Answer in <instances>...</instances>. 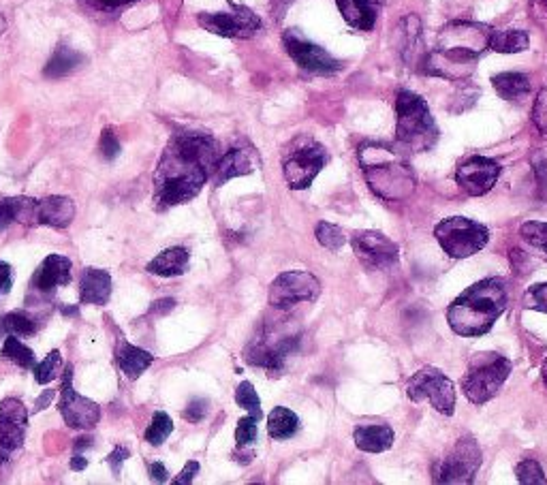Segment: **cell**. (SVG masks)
<instances>
[{"mask_svg":"<svg viewBox=\"0 0 547 485\" xmlns=\"http://www.w3.org/2000/svg\"><path fill=\"white\" fill-rule=\"evenodd\" d=\"M218 161L216 139L182 131L171 137L154 174V201L159 208H174L195 199L212 176Z\"/></svg>","mask_w":547,"mask_h":485,"instance_id":"obj_1","label":"cell"},{"mask_svg":"<svg viewBox=\"0 0 547 485\" xmlns=\"http://www.w3.org/2000/svg\"><path fill=\"white\" fill-rule=\"evenodd\" d=\"M490 26L475 22H451L441 30L439 45L424 60V71L430 75L460 80L471 75L475 62L490 50Z\"/></svg>","mask_w":547,"mask_h":485,"instance_id":"obj_2","label":"cell"},{"mask_svg":"<svg viewBox=\"0 0 547 485\" xmlns=\"http://www.w3.org/2000/svg\"><path fill=\"white\" fill-rule=\"evenodd\" d=\"M509 306V283L494 276L466 289L447 310L449 327L466 338L488 334Z\"/></svg>","mask_w":547,"mask_h":485,"instance_id":"obj_3","label":"cell"},{"mask_svg":"<svg viewBox=\"0 0 547 485\" xmlns=\"http://www.w3.org/2000/svg\"><path fill=\"white\" fill-rule=\"evenodd\" d=\"M357 156L368 186L381 199L404 201L415 193L417 180L402 152L387 144L366 142L359 146Z\"/></svg>","mask_w":547,"mask_h":485,"instance_id":"obj_4","label":"cell"},{"mask_svg":"<svg viewBox=\"0 0 547 485\" xmlns=\"http://www.w3.org/2000/svg\"><path fill=\"white\" fill-rule=\"evenodd\" d=\"M396 118V137L404 150L428 152L439 142V127L430 114V107L415 92H398Z\"/></svg>","mask_w":547,"mask_h":485,"instance_id":"obj_5","label":"cell"},{"mask_svg":"<svg viewBox=\"0 0 547 485\" xmlns=\"http://www.w3.org/2000/svg\"><path fill=\"white\" fill-rule=\"evenodd\" d=\"M300 340V330H291L289 323L270 325L248 344L244 357L250 366L278 374L285 368V359L298 351Z\"/></svg>","mask_w":547,"mask_h":485,"instance_id":"obj_6","label":"cell"},{"mask_svg":"<svg viewBox=\"0 0 547 485\" xmlns=\"http://www.w3.org/2000/svg\"><path fill=\"white\" fill-rule=\"evenodd\" d=\"M511 374V362L498 353H477L462 379L464 396L473 404H486L492 400Z\"/></svg>","mask_w":547,"mask_h":485,"instance_id":"obj_7","label":"cell"},{"mask_svg":"<svg viewBox=\"0 0 547 485\" xmlns=\"http://www.w3.org/2000/svg\"><path fill=\"white\" fill-rule=\"evenodd\" d=\"M330 161L327 150L310 137H298L283 154V174L293 191H304Z\"/></svg>","mask_w":547,"mask_h":485,"instance_id":"obj_8","label":"cell"},{"mask_svg":"<svg viewBox=\"0 0 547 485\" xmlns=\"http://www.w3.org/2000/svg\"><path fill=\"white\" fill-rule=\"evenodd\" d=\"M434 236L451 259H466L481 253L490 242V231L471 218L451 216L434 227Z\"/></svg>","mask_w":547,"mask_h":485,"instance_id":"obj_9","label":"cell"},{"mask_svg":"<svg viewBox=\"0 0 547 485\" xmlns=\"http://www.w3.org/2000/svg\"><path fill=\"white\" fill-rule=\"evenodd\" d=\"M406 394L413 402L428 400L445 417H451L453 411H456V385L439 368L426 366L417 370L406 381Z\"/></svg>","mask_w":547,"mask_h":485,"instance_id":"obj_10","label":"cell"},{"mask_svg":"<svg viewBox=\"0 0 547 485\" xmlns=\"http://www.w3.org/2000/svg\"><path fill=\"white\" fill-rule=\"evenodd\" d=\"M481 466V449L475 438L464 436L434 466V483H471Z\"/></svg>","mask_w":547,"mask_h":485,"instance_id":"obj_11","label":"cell"},{"mask_svg":"<svg viewBox=\"0 0 547 485\" xmlns=\"http://www.w3.org/2000/svg\"><path fill=\"white\" fill-rule=\"evenodd\" d=\"M321 283L315 274L304 270H293L280 274L270 287V304L278 310H291L300 302L317 300Z\"/></svg>","mask_w":547,"mask_h":485,"instance_id":"obj_12","label":"cell"},{"mask_svg":"<svg viewBox=\"0 0 547 485\" xmlns=\"http://www.w3.org/2000/svg\"><path fill=\"white\" fill-rule=\"evenodd\" d=\"M71 381H73V368L67 366V370L62 372L58 411L69 428L92 430L101 419V406L95 400L77 394Z\"/></svg>","mask_w":547,"mask_h":485,"instance_id":"obj_13","label":"cell"},{"mask_svg":"<svg viewBox=\"0 0 547 485\" xmlns=\"http://www.w3.org/2000/svg\"><path fill=\"white\" fill-rule=\"evenodd\" d=\"M199 26L227 39H250L261 30V18L248 7H231L221 13H199Z\"/></svg>","mask_w":547,"mask_h":485,"instance_id":"obj_14","label":"cell"},{"mask_svg":"<svg viewBox=\"0 0 547 485\" xmlns=\"http://www.w3.org/2000/svg\"><path fill=\"white\" fill-rule=\"evenodd\" d=\"M283 45L287 54L293 58L295 65H298L300 69L308 71V73H315V75H334L342 69L340 62L327 54L321 45L308 41L300 30L295 28H289L285 30L283 35Z\"/></svg>","mask_w":547,"mask_h":485,"instance_id":"obj_15","label":"cell"},{"mask_svg":"<svg viewBox=\"0 0 547 485\" xmlns=\"http://www.w3.org/2000/svg\"><path fill=\"white\" fill-rule=\"evenodd\" d=\"M355 257L366 270H387L398 263L400 248L379 231H362L351 238Z\"/></svg>","mask_w":547,"mask_h":485,"instance_id":"obj_16","label":"cell"},{"mask_svg":"<svg viewBox=\"0 0 547 485\" xmlns=\"http://www.w3.org/2000/svg\"><path fill=\"white\" fill-rule=\"evenodd\" d=\"M28 428V411L18 398L0 402V458L7 460L24 445Z\"/></svg>","mask_w":547,"mask_h":485,"instance_id":"obj_17","label":"cell"},{"mask_svg":"<svg viewBox=\"0 0 547 485\" xmlns=\"http://www.w3.org/2000/svg\"><path fill=\"white\" fill-rule=\"evenodd\" d=\"M498 176L500 165L494 159H488V156H471V159H466L458 167L456 182L460 184V189L464 193L471 197H481L492 191Z\"/></svg>","mask_w":547,"mask_h":485,"instance_id":"obj_18","label":"cell"},{"mask_svg":"<svg viewBox=\"0 0 547 485\" xmlns=\"http://www.w3.org/2000/svg\"><path fill=\"white\" fill-rule=\"evenodd\" d=\"M73 263L65 255H50L39 265L33 276V285L41 293H52L58 287H67L71 283Z\"/></svg>","mask_w":547,"mask_h":485,"instance_id":"obj_19","label":"cell"},{"mask_svg":"<svg viewBox=\"0 0 547 485\" xmlns=\"http://www.w3.org/2000/svg\"><path fill=\"white\" fill-rule=\"evenodd\" d=\"M255 171V156L246 148H231L227 154L218 156V161L212 171V180L216 186H221L233 178L248 176Z\"/></svg>","mask_w":547,"mask_h":485,"instance_id":"obj_20","label":"cell"},{"mask_svg":"<svg viewBox=\"0 0 547 485\" xmlns=\"http://www.w3.org/2000/svg\"><path fill=\"white\" fill-rule=\"evenodd\" d=\"M75 218V203L69 197L52 195L37 201V223L54 229H67Z\"/></svg>","mask_w":547,"mask_h":485,"instance_id":"obj_21","label":"cell"},{"mask_svg":"<svg viewBox=\"0 0 547 485\" xmlns=\"http://www.w3.org/2000/svg\"><path fill=\"white\" fill-rule=\"evenodd\" d=\"M112 297V276L99 268H88L80 280V300L82 304L103 306Z\"/></svg>","mask_w":547,"mask_h":485,"instance_id":"obj_22","label":"cell"},{"mask_svg":"<svg viewBox=\"0 0 547 485\" xmlns=\"http://www.w3.org/2000/svg\"><path fill=\"white\" fill-rule=\"evenodd\" d=\"M37 201L28 197H9L0 201V231L13 223L39 225L37 223Z\"/></svg>","mask_w":547,"mask_h":485,"instance_id":"obj_23","label":"cell"},{"mask_svg":"<svg viewBox=\"0 0 547 485\" xmlns=\"http://www.w3.org/2000/svg\"><path fill=\"white\" fill-rule=\"evenodd\" d=\"M189 250L182 246H174L167 248L163 253L156 255L148 265L146 270L154 276H163V278H174V276H182L186 270H189Z\"/></svg>","mask_w":547,"mask_h":485,"instance_id":"obj_24","label":"cell"},{"mask_svg":"<svg viewBox=\"0 0 547 485\" xmlns=\"http://www.w3.org/2000/svg\"><path fill=\"white\" fill-rule=\"evenodd\" d=\"M353 441L357 449L366 453H383L392 449L394 445V430L385 424H374V426H357L353 430Z\"/></svg>","mask_w":547,"mask_h":485,"instance_id":"obj_25","label":"cell"},{"mask_svg":"<svg viewBox=\"0 0 547 485\" xmlns=\"http://www.w3.org/2000/svg\"><path fill=\"white\" fill-rule=\"evenodd\" d=\"M336 5L345 22L355 30L368 33L377 24V7L372 0H336Z\"/></svg>","mask_w":547,"mask_h":485,"instance_id":"obj_26","label":"cell"},{"mask_svg":"<svg viewBox=\"0 0 547 485\" xmlns=\"http://www.w3.org/2000/svg\"><path fill=\"white\" fill-rule=\"evenodd\" d=\"M116 362L129 379H139L152 366L154 355L135 347V344H129V342L122 340L118 351H116Z\"/></svg>","mask_w":547,"mask_h":485,"instance_id":"obj_27","label":"cell"},{"mask_svg":"<svg viewBox=\"0 0 547 485\" xmlns=\"http://www.w3.org/2000/svg\"><path fill=\"white\" fill-rule=\"evenodd\" d=\"M86 62V56L80 54L73 48H67V45H60L56 52L50 56L48 65L43 69V75L50 77V80H60V77H67L75 73Z\"/></svg>","mask_w":547,"mask_h":485,"instance_id":"obj_28","label":"cell"},{"mask_svg":"<svg viewBox=\"0 0 547 485\" xmlns=\"http://www.w3.org/2000/svg\"><path fill=\"white\" fill-rule=\"evenodd\" d=\"M398 52L406 62H413L417 56V45L421 48V22L417 15H406L396 30Z\"/></svg>","mask_w":547,"mask_h":485,"instance_id":"obj_29","label":"cell"},{"mask_svg":"<svg viewBox=\"0 0 547 485\" xmlns=\"http://www.w3.org/2000/svg\"><path fill=\"white\" fill-rule=\"evenodd\" d=\"M492 86L498 92L500 99L505 101H518L526 97L530 92V80L524 73H498L492 77Z\"/></svg>","mask_w":547,"mask_h":485,"instance_id":"obj_30","label":"cell"},{"mask_svg":"<svg viewBox=\"0 0 547 485\" xmlns=\"http://www.w3.org/2000/svg\"><path fill=\"white\" fill-rule=\"evenodd\" d=\"M300 430V417L293 411L285 409V406H276V409L268 415V434L274 441H287L293 438Z\"/></svg>","mask_w":547,"mask_h":485,"instance_id":"obj_31","label":"cell"},{"mask_svg":"<svg viewBox=\"0 0 547 485\" xmlns=\"http://www.w3.org/2000/svg\"><path fill=\"white\" fill-rule=\"evenodd\" d=\"M530 39L524 30H494L490 33V50L498 54H518L528 50Z\"/></svg>","mask_w":547,"mask_h":485,"instance_id":"obj_32","label":"cell"},{"mask_svg":"<svg viewBox=\"0 0 547 485\" xmlns=\"http://www.w3.org/2000/svg\"><path fill=\"white\" fill-rule=\"evenodd\" d=\"M0 355H3L5 359H9V362H13L15 366L24 368V370H33L35 364H37L33 349H28L24 342H20L18 336H11V334L5 338L3 349H0Z\"/></svg>","mask_w":547,"mask_h":485,"instance_id":"obj_33","label":"cell"},{"mask_svg":"<svg viewBox=\"0 0 547 485\" xmlns=\"http://www.w3.org/2000/svg\"><path fill=\"white\" fill-rule=\"evenodd\" d=\"M3 330L11 336L26 338V336H33L37 332V323L33 317L28 315V312L13 310V312H9V315H5Z\"/></svg>","mask_w":547,"mask_h":485,"instance_id":"obj_34","label":"cell"},{"mask_svg":"<svg viewBox=\"0 0 547 485\" xmlns=\"http://www.w3.org/2000/svg\"><path fill=\"white\" fill-rule=\"evenodd\" d=\"M171 432H174V421H171V417L167 413L159 411V413H154V417L150 421V426H148L144 438H146L148 445L159 447V445H163L167 441Z\"/></svg>","mask_w":547,"mask_h":485,"instance_id":"obj_35","label":"cell"},{"mask_svg":"<svg viewBox=\"0 0 547 485\" xmlns=\"http://www.w3.org/2000/svg\"><path fill=\"white\" fill-rule=\"evenodd\" d=\"M60 366H62L60 351H52L48 357L43 359V362L35 364V368H33L35 381H37L39 385H48V383H52L54 379H58V374H60Z\"/></svg>","mask_w":547,"mask_h":485,"instance_id":"obj_36","label":"cell"},{"mask_svg":"<svg viewBox=\"0 0 547 485\" xmlns=\"http://www.w3.org/2000/svg\"><path fill=\"white\" fill-rule=\"evenodd\" d=\"M236 402L238 406H242V409L248 413V415H253L257 419L263 417V411H261V400L257 396V391L253 387V383H240L238 389H236Z\"/></svg>","mask_w":547,"mask_h":485,"instance_id":"obj_37","label":"cell"},{"mask_svg":"<svg viewBox=\"0 0 547 485\" xmlns=\"http://www.w3.org/2000/svg\"><path fill=\"white\" fill-rule=\"evenodd\" d=\"M317 240L321 246L330 248V250H338L347 244V236L345 231H342L338 225L332 223H319L317 225Z\"/></svg>","mask_w":547,"mask_h":485,"instance_id":"obj_38","label":"cell"},{"mask_svg":"<svg viewBox=\"0 0 547 485\" xmlns=\"http://www.w3.org/2000/svg\"><path fill=\"white\" fill-rule=\"evenodd\" d=\"M515 475H518V481L524 485H545L547 479L543 475V468L537 460H522L518 466H515Z\"/></svg>","mask_w":547,"mask_h":485,"instance_id":"obj_39","label":"cell"},{"mask_svg":"<svg viewBox=\"0 0 547 485\" xmlns=\"http://www.w3.org/2000/svg\"><path fill=\"white\" fill-rule=\"evenodd\" d=\"M257 417L248 415V417H242L238 421V428H236V443L240 449H246L253 445L257 441V434H259V428H257Z\"/></svg>","mask_w":547,"mask_h":485,"instance_id":"obj_40","label":"cell"},{"mask_svg":"<svg viewBox=\"0 0 547 485\" xmlns=\"http://www.w3.org/2000/svg\"><path fill=\"white\" fill-rule=\"evenodd\" d=\"M520 233H522V238L528 244H533L535 248H541V250H545V253H547V223L528 221V223L522 225Z\"/></svg>","mask_w":547,"mask_h":485,"instance_id":"obj_41","label":"cell"},{"mask_svg":"<svg viewBox=\"0 0 547 485\" xmlns=\"http://www.w3.org/2000/svg\"><path fill=\"white\" fill-rule=\"evenodd\" d=\"M524 304L530 310H539L547 315V283L533 285L524 293Z\"/></svg>","mask_w":547,"mask_h":485,"instance_id":"obj_42","label":"cell"},{"mask_svg":"<svg viewBox=\"0 0 547 485\" xmlns=\"http://www.w3.org/2000/svg\"><path fill=\"white\" fill-rule=\"evenodd\" d=\"M99 148H101V156H103L105 161H114L116 156L120 154L122 146H120V142H118V137H116L114 129H109V127L103 129L101 139H99Z\"/></svg>","mask_w":547,"mask_h":485,"instance_id":"obj_43","label":"cell"},{"mask_svg":"<svg viewBox=\"0 0 547 485\" xmlns=\"http://www.w3.org/2000/svg\"><path fill=\"white\" fill-rule=\"evenodd\" d=\"M533 120L541 131H547V86L539 92V97L533 107Z\"/></svg>","mask_w":547,"mask_h":485,"instance_id":"obj_44","label":"cell"},{"mask_svg":"<svg viewBox=\"0 0 547 485\" xmlns=\"http://www.w3.org/2000/svg\"><path fill=\"white\" fill-rule=\"evenodd\" d=\"M82 3L95 11L109 13V11H118L122 7H129V5L137 3V0H82Z\"/></svg>","mask_w":547,"mask_h":485,"instance_id":"obj_45","label":"cell"},{"mask_svg":"<svg viewBox=\"0 0 547 485\" xmlns=\"http://www.w3.org/2000/svg\"><path fill=\"white\" fill-rule=\"evenodd\" d=\"M208 413V400H203V398H195L191 400V404L186 406V411H184V417L193 421V424H199V421L206 417Z\"/></svg>","mask_w":547,"mask_h":485,"instance_id":"obj_46","label":"cell"},{"mask_svg":"<svg viewBox=\"0 0 547 485\" xmlns=\"http://www.w3.org/2000/svg\"><path fill=\"white\" fill-rule=\"evenodd\" d=\"M131 458V451L127 447H116L112 453L107 456V464L112 466V473L116 477H120V471H122V464L127 462Z\"/></svg>","mask_w":547,"mask_h":485,"instance_id":"obj_47","label":"cell"},{"mask_svg":"<svg viewBox=\"0 0 547 485\" xmlns=\"http://www.w3.org/2000/svg\"><path fill=\"white\" fill-rule=\"evenodd\" d=\"M13 287V270L7 261H0V295H7Z\"/></svg>","mask_w":547,"mask_h":485,"instance_id":"obj_48","label":"cell"},{"mask_svg":"<svg viewBox=\"0 0 547 485\" xmlns=\"http://www.w3.org/2000/svg\"><path fill=\"white\" fill-rule=\"evenodd\" d=\"M199 473V462H189V464H186L184 468H182V473L174 479V483L176 485H189V483H193V479H195V475Z\"/></svg>","mask_w":547,"mask_h":485,"instance_id":"obj_49","label":"cell"},{"mask_svg":"<svg viewBox=\"0 0 547 485\" xmlns=\"http://www.w3.org/2000/svg\"><path fill=\"white\" fill-rule=\"evenodd\" d=\"M167 468L161 464V462H154V464H150V477H152V481H156V483H165L167 481Z\"/></svg>","mask_w":547,"mask_h":485,"instance_id":"obj_50","label":"cell"},{"mask_svg":"<svg viewBox=\"0 0 547 485\" xmlns=\"http://www.w3.org/2000/svg\"><path fill=\"white\" fill-rule=\"evenodd\" d=\"M54 396H56V391H54V389H45L43 394L37 398V402H35V413L43 411L45 406H48V404L54 400Z\"/></svg>","mask_w":547,"mask_h":485,"instance_id":"obj_51","label":"cell"},{"mask_svg":"<svg viewBox=\"0 0 547 485\" xmlns=\"http://www.w3.org/2000/svg\"><path fill=\"white\" fill-rule=\"evenodd\" d=\"M86 466H88V460L82 456V453H75V456L71 458V471L80 473V471H86Z\"/></svg>","mask_w":547,"mask_h":485,"instance_id":"obj_52","label":"cell"},{"mask_svg":"<svg viewBox=\"0 0 547 485\" xmlns=\"http://www.w3.org/2000/svg\"><path fill=\"white\" fill-rule=\"evenodd\" d=\"M90 447H92V438H90V436L75 438V445H73V451H75V453H82L84 449H90Z\"/></svg>","mask_w":547,"mask_h":485,"instance_id":"obj_53","label":"cell"},{"mask_svg":"<svg viewBox=\"0 0 547 485\" xmlns=\"http://www.w3.org/2000/svg\"><path fill=\"white\" fill-rule=\"evenodd\" d=\"M533 11H535V18H545L547 15V0H533Z\"/></svg>","mask_w":547,"mask_h":485,"instance_id":"obj_54","label":"cell"},{"mask_svg":"<svg viewBox=\"0 0 547 485\" xmlns=\"http://www.w3.org/2000/svg\"><path fill=\"white\" fill-rule=\"evenodd\" d=\"M5 28H7V22H5V15H3V13H0V37H3V33H5Z\"/></svg>","mask_w":547,"mask_h":485,"instance_id":"obj_55","label":"cell"},{"mask_svg":"<svg viewBox=\"0 0 547 485\" xmlns=\"http://www.w3.org/2000/svg\"><path fill=\"white\" fill-rule=\"evenodd\" d=\"M62 315H77L75 308H62Z\"/></svg>","mask_w":547,"mask_h":485,"instance_id":"obj_56","label":"cell"},{"mask_svg":"<svg viewBox=\"0 0 547 485\" xmlns=\"http://www.w3.org/2000/svg\"><path fill=\"white\" fill-rule=\"evenodd\" d=\"M543 381H545V385H547V359L543 362Z\"/></svg>","mask_w":547,"mask_h":485,"instance_id":"obj_57","label":"cell"}]
</instances>
